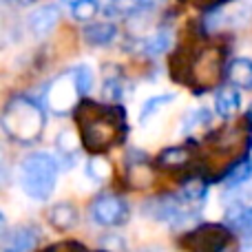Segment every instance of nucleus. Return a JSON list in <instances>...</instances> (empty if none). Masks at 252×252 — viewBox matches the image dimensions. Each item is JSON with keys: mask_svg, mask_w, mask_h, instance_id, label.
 <instances>
[{"mask_svg": "<svg viewBox=\"0 0 252 252\" xmlns=\"http://www.w3.org/2000/svg\"><path fill=\"white\" fill-rule=\"evenodd\" d=\"M73 118L80 128V142L93 155H102L109 148L122 144L128 133L126 113L120 104L80 100L73 109Z\"/></svg>", "mask_w": 252, "mask_h": 252, "instance_id": "f257e3e1", "label": "nucleus"}, {"mask_svg": "<svg viewBox=\"0 0 252 252\" xmlns=\"http://www.w3.org/2000/svg\"><path fill=\"white\" fill-rule=\"evenodd\" d=\"M47 115L40 102L27 95H16L4 104L0 113V126L11 142L29 146L35 144L44 133Z\"/></svg>", "mask_w": 252, "mask_h": 252, "instance_id": "f03ea898", "label": "nucleus"}, {"mask_svg": "<svg viewBox=\"0 0 252 252\" xmlns=\"http://www.w3.org/2000/svg\"><path fill=\"white\" fill-rule=\"evenodd\" d=\"M58 170H60V166H58L56 157H51L49 153H33V155L25 157V161L20 166L22 190L31 199H49L53 188H56Z\"/></svg>", "mask_w": 252, "mask_h": 252, "instance_id": "7ed1b4c3", "label": "nucleus"}, {"mask_svg": "<svg viewBox=\"0 0 252 252\" xmlns=\"http://www.w3.org/2000/svg\"><path fill=\"white\" fill-rule=\"evenodd\" d=\"M188 78L184 82L195 89V93H206L221 82L223 73V53L219 47L206 44L197 49L186 66Z\"/></svg>", "mask_w": 252, "mask_h": 252, "instance_id": "20e7f679", "label": "nucleus"}, {"mask_svg": "<svg viewBox=\"0 0 252 252\" xmlns=\"http://www.w3.org/2000/svg\"><path fill=\"white\" fill-rule=\"evenodd\" d=\"M91 219L97 223V226L104 228H118L124 226L130 217V208L126 204L124 197L113 195V192H102L95 199L91 201Z\"/></svg>", "mask_w": 252, "mask_h": 252, "instance_id": "39448f33", "label": "nucleus"}, {"mask_svg": "<svg viewBox=\"0 0 252 252\" xmlns=\"http://www.w3.org/2000/svg\"><path fill=\"white\" fill-rule=\"evenodd\" d=\"M80 91H78V84H75V78L71 71H64L60 73L56 80L51 82L47 91V104L53 113L58 115H66L78 106L80 102Z\"/></svg>", "mask_w": 252, "mask_h": 252, "instance_id": "423d86ee", "label": "nucleus"}, {"mask_svg": "<svg viewBox=\"0 0 252 252\" xmlns=\"http://www.w3.org/2000/svg\"><path fill=\"white\" fill-rule=\"evenodd\" d=\"M228 239H230V230L226 226L206 223V226L192 230L184 241L190 248V252H221L226 248Z\"/></svg>", "mask_w": 252, "mask_h": 252, "instance_id": "0eeeda50", "label": "nucleus"}, {"mask_svg": "<svg viewBox=\"0 0 252 252\" xmlns=\"http://www.w3.org/2000/svg\"><path fill=\"white\" fill-rule=\"evenodd\" d=\"M126 179H128L130 188H146L153 179V168L151 159L144 151H133L126 155Z\"/></svg>", "mask_w": 252, "mask_h": 252, "instance_id": "6e6552de", "label": "nucleus"}, {"mask_svg": "<svg viewBox=\"0 0 252 252\" xmlns=\"http://www.w3.org/2000/svg\"><path fill=\"white\" fill-rule=\"evenodd\" d=\"M38 228L35 226H18L4 237L2 252H31L38 244Z\"/></svg>", "mask_w": 252, "mask_h": 252, "instance_id": "1a4fd4ad", "label": "nucleus"}, {"mask_svg": "<svg viewBox=\"0 0 252 252\" xmlns=\"http://www.w3.org/2000/svg\"><path fill=\"white\" fill-rule=\"evenodd\" d=\"M192 159H195V146L192 144H179V146H170L161 151L157 157V166L164 170H182Z\"/></svg>", "mask_w": 252, "mask_h": 252, "instance_id": "9d476101", "label": "nucleus"}, {"mask_svg": "<svg viewBox=\"0 0 252 252\" xmlns=\"http://www.w3.org/2000/svg\"><path fill=\"white\" fill-rule=\"evenodd\" d=\"M226 226L230 232H239L246 239H252V206L235 204L226 213Z\"/></svg>", "mask_w": 252, "mask_h": 252, "instance_id": "9b49d317", "label": "nucleus"}, {"mask_svg": "<svg viewBox=\"0 0 252 252\" xmlns=\"http://www.w3.org/2000/svg\"><path fill=\"white\" fill-rule=\"evenodd\" d=\"M58 20H60V9L56 4H44L29 16V29L33 35L42 38L58 25Z\"/></svg>", "mask_w": 252, "mask_h": 252, "instance_id": "f8f14e48", "label": "nucleus"}, {"mask_svg": "<svg viewBox=\"0 0 252 252\" xmlns=\"http://www.w3.org/2000/svg\"><path fill=\"white\" fill-rule=\"evenodd\" d=\"M78 217H80L78 208H75L73 204H69V201H60V204L51 206L47 213L49 223H51V228H56L58 232H66V230H71V228H75Z\"/></svg>", "mask_w": 252, "mask_h": 252, "instance_id": "ddd939ff", "label": "nucleus"}, {"mask_svg": "<svg viewBox=\"0 0 252 252\" xmlns=\"http://www.w3.org/2000/svg\"><path fill=\"white\" fill-rule=\"evenodd\" d=\"M228 80L239 91H252V60L250 58H237L226 69Z\"/></svg>", "mask_w": 252, "mask_h": 252, "instance_id": "4468645a", "label": "nucleus"}, {"mask_svg": "<svg viewBox=\"0 0 252 252\" xmlns=\"http://www.w3.org/2000/svg\"><path fill=\"white\" fill-rule=\"evenodd\" d=\"M82 35L93 47H106V44H111L115 40L118 27H115L113 22H91V25L84 27Z\"/></svg>", "mask_w": 252, "mask_h": 252, "instance_id": "2eb2a0df", "label": "nucleus"}, {"mask_svg": "<svg viewBox=\"0 0 252 252\" xmlns=\"http://www.w3.org/2000/svg\"><path fill=\"white\" fill-rule=\"evenodd\" d=\"M80 137L75 135V130L64 128L60 135L56 137V148H58V155L60 159L64 161V168H71L75 164V157L80 153Z\"/></svg>", "mask_w": 252, "mask_h": 252, "instance_id": "dca6fc26", "label": "nucleus"}, {"mask_svg": "<svg viewBox=\"0 0 252 252\" xmlns=\"http://www.w3.org/2000/svg\"><path fill=\"white\" fill-rule=\"evenodd\" d=\"M241 109V95L239 89L228 87V89H219L217 95H215V111H217L219 118H232L237 115V111Z\"/></svg>", "mask_w": 252, "mask_h": 252, "instance_id": "f3484780", "label": "nucleus"}, {"mask_svg": "<svg viewBox=\"0 0 252 252\" xmlns=\"http://www.w3.org/2000/svg\"><path fill=\"white\" fill-rule=\"evenodd\" d=\"M250 179H252V159L250 157H244V159L235 161V164L223 173L221 184L228 188H237V186H241V184L250 182Z\"/></svg>", "mask_w": 252, "mask_h": 252, "instance_id": "a211bd4d", "label": "nucleus"}, {"mask_svg": "<svg viewBox=\"0 0 252 252\" xmlns=\"http://www.w3.org/2000/svg\"><path fill=\"white\" fill-rule=\"evenodd\" d=\"M168 44H170V33L166 29H159V31H155V33L142 38L137 47L144 56H159V53H164L166 49H168Z\"/></svg>", "mask_w": 252, "mask_h": 252, "instance_id": "6ab92c4d", "label": "nucleus"}, {"mask_svg": "<svg viewBox=\"0 0 252 252\" xmlns=\"http://www.w3.org/2000/svg\"><path fill=\"white\" fill-rule=\"evenodd\" d=\"M146 7V0H106L104 13L113 18H128Z\"/></svg>", "mask_w": 252, "mask_h": 252, "instance_id": "aec40b11", "label": "nucleus"}, {"mask_svg": "<svg viewBox=\"0 0 252 252\" xmlns=\"http://www.w3.org/2000/svg\"><path fill=\"white\" fill-rule=\"evenodd\" d=\"M87 175L93 179V182H106V179L113 175V166L106 157L102 155H93L91 159L87 161Z\"/></svg>", "mask_w": 252, "mask_h": 252, "instance_id": "412c9836", "label": "nucleus"}, {"mask_svg": "<svg viewBox=\"0 0 252 252\" xmlns=\"http://www.w3.org/2000/svg\"><path fill=\"white\" fill-rule=\"evenodd\" d=\"M175 100V93H164V95H155V97H148L146 102H144L142 111H139V122L146 124L148 120L153 118V115H157L161 109H164L166 104H170V102Z\"/></svg>", "mask_w": 252, "mask_h": 252, "instance_id": "4be33fe9", "label": "nucleus"}, {"mask_svg": "<svg viewBox=\"0 0 252 252\" xmlns=\"http://www.w3.org/2000/svg\"><path fill=\"white\" fill-rule=\"evenodd\" d=\"M97 11H100V2H97V0H78L75 4H71V13H73V18L80 22L93 20Z\"/></svg>", "mask_w": 252, "mask_h": 252, "instance_id": "5701e85b", "label": "nucleus"}, {"mask_svg": "<svg viewBox=\"0 0 252 252\" xmlns=\"http://www.w3.org/2000/svg\"><path fill=\"white\" fill-rule=\"evenodd\" d=\"M102 95L109 104H118L124 95V87H122V80L120 78H106L104 80V87H102Z\"/></svg>", "mask_w": 252, "mask_h": 252, "instance_id": "b1692460", "label": "nucleus"}, {"mask_svg": "<svg viewBox=\"0 0 252 252\" xmlns=\"http://www.w3.org/2000/svg\"><path fill=\"white\" fill-rule=\"evenodd\" d=\"M71 73H73V78H75V84H78L80 95H87V93L91 91V87H93L91 69H89L87 64H80V66H75V69H71Z\"/></svg>", "mask_w": 252, "mask_h": 252, "instance_id": "393cba45", "label": "nucleus"}, {"mask_svg": "<svg viewBox=\"0 0 252 252\" xmlns=\"http://www.w3.org/2000/svg\"><path fill=\"white\" fill-rule=\"evenodd\" d=\"M42 252H89L82 244L78 241H62V244H53L49 248H44Z\"/></svg>", "mask_w": 252, "mask_h": 252, "instance_id": "a878e982", "label": "nucleus"}, {"mask_svg": "<svg viewBox=\"0 0 252 252\" xmlns=\"http://www.w3.org/2000/svg\"><path fill=\"white\" fill-rule=\"evenodd\" d=\"M7 179H9V161H7L4 151L0 148V188L7 184Z\"/></svg>", "mask_w": 252, "mask_h": 252, "instance_id": "bb28decb", "label": "nucleus"}, {"mask_svg": "<svg viewBox=\"0 0 252 252\" xmlns=\"http://www.w3.org/2000/svg\"><path fill=\"white\" fill-rule=\"evenodd\" d=\"M4 228H7V219H4V215L0 213V235L4 232Z\"/></svg>", "mask_w": 252, "mask_h": 252, "instance_id": "cd10ccee", "label": "nucleus"}, {"mask_svg": "<svg viewBox=\"0 0 252 252\" xmlns=\"http://www.w3.org/2000/svg\"><path fill=\"white\" fill-rule=\"evenodd\" d=\"M241 252H252V239H250V241H246V246L241 248Z\"/></svg>", "mask_w": 252, "mask_h": 252, "instance_id": "c85d7f7f", "label": "nucleus"}, {"mask_svg": "<svg viewBox=\"0 0 252 252\" xmlns=\"http://www.w3.org/2000/svg\"><path fill=\"white\" fill-rule=\"evenodd\" d=\"M248 122H252V104H250V109H248Z\"/></svg>", "mask_w": 252, "mask_h": 252, "instance_id": "c756f323", "label": "nucleus"}, {"mask_svg": "<svg viewBox=\"0 0 252 252\" xmlns=\"http://www.w3.org/2000/svg\"><path fill=\"white\" fill-rule=\"evenodd\" d=\"M64 2H66V4H75V2H78V0H64Z\"/></svg>", "mask_w": 252, "mask_h": 252, "instance_id": "7c9ffc66", "label": "nucleus"}, {"mask_svg": "<svg viewBox=\"0 0 252 252\" xmlns=\"http://www.w3.org/2000/svg\"><path fill=\"white\" fill-rule=\"evenodd\" d=\"M223 2H228V0H217V2H215V4H223Z\"/></svg>", "mask_w": 252, "mask_h": 252, "instance_id": "2f4dec72", "label": "nucleus"}, {"mask_svg": "<svg viewBox=\"0 0 252 252\" xmlns=\"http://www.w3.org/2000/svg\"><path fill=\"white\" fill-rule=\"evenodd\" d=\"M97 252H109V250H97Z\"/></svg>", "mask_w": 252, "mask_h": 252, "instance_id": "473e14b6", "label": "nucleus"}]
</instances>
